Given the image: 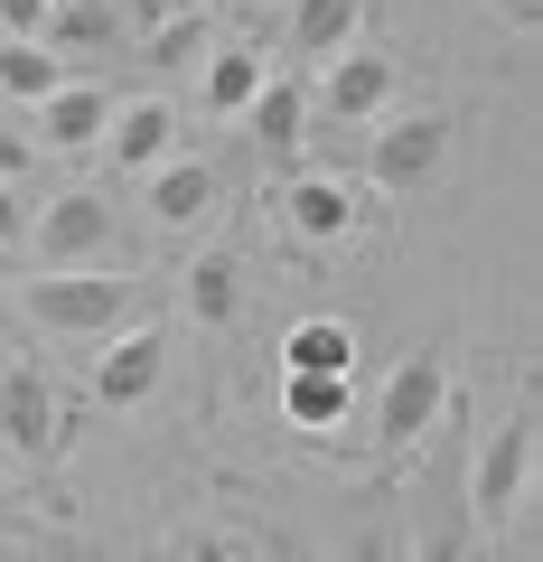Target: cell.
<instances>
[{"instance_id": "cell-18", "label": "cell", "mask_w": 543, "mask_h": 562, "mask_svg": "<svg viewBox=\"0 0 543 562\" xmlns=\"http://www.w3.org/2000/svg\"><path fill=\"white\" fill-rule=\"evenodd\" d=\"M357 20H365V0H291V47L328 66L357 47Z\"/></svg>"}, {"instance_id": "cell-4", "label": "cell", "mask_w": 543, "mask_h": 562, "mask_svg": "<svg viewBox=\"0 0 543 562\" xmlns=\"http://www.w3.org/2000/svg\"><path fill=\"white\" fill-rule=\"evenodd\" d=\"M29 244H38L47 272H84V262L113 254V206H103L94 188H66V198H47L38 216H29Z\"/></svg>"}, {"instance_id": "cell-3", "label": "cell", "mask_w": 543, "mask_h": 562, "mask_svg": "<svg viewBox=\"0 0 543 562\" xmlns=\"http://www.w3.org/2000/svg\"><path fill=\"white\" fill-rule=\"evenodd\" d=\"M441 403H450V366H441V347H412V357L384 375V394H375V441L384 450H412L441 422Z\"/></svg>"}, {"instance_id": "cell-8", "label": "cell", "mask_w": 543, "mask_h": 562, "mask_svg": "<svg viewBox=\"0 0 543 562\" xmlns=\"http://www.w3.org/2000/svg\"><path fill=\"white\" fill-rule=\"evenodd\" d=\"M160 375H169V338L160 328H122V338L94 357V403L103 413H132V403L160 394Z\"/></svg>"}, {"instance_id": "cell-7", "label": "cell", "mask_w": 543, "mask_h": 562, "mask_svg": "<svg viewBox=\"0 0 543 562\" xmlns=\"http://www.w3.org/2000/svg\"><path fill=\"white\" fill-rule=\"evenodd\" d=\"M394 85H403L394 47H347V57H328L319 113H328V122H384V103H394Z\"/></svg>"}, {"instance_id": "cell-25", "label": "cell", "mask_w": 543, "mask_h": 562, "mask_svg": "<svg viewBox=\"0 0 543 562\" xmlns=\"http://www.w3.org/2000/svg\"><path fill=\"white\" fill-rule=\"evenodd\" d=\"M29 160H38V140H29V132H10V122H0V179L20 188V179H29Z\"/></svg>"}, {"instance_id": "cell-27", "label": "cell", "mask_w": 543, "mask_h": 562, "mask_svg": "<svg viewBox=\"0 0 543 562\" xmlns=\"http://www.w3.org/2000/svg\"><path fill=\"white\" fill-rule=\"evenodd\" d=\"M179 10H197V0H122V20H142V29H160V20H179Z\"/></svg>"}, {"instance_id": "cell-11", "label": "cell", "mask_w": 543, "mask_h": 562, "mask_svg": "<svg viewBox=\"0 0 543 562\" xmlns=\"http://www.w3.org/2000/svg\"><path fill=\"white\" fill-rule=\"evenodd\" d=\"M169 140H179V113H169V94H142V103H113V122H103V160L113 169H160Z\"/></svg>"}, {"instance_id": "cell-17", "label": "cell", "mask_w": 543, "mask_h": 562, "mask_svg": "<svg viewBox=\"0 0 543 562\" xmlns=\"http://www.w3.org/2000/svg\"><path fill=\"white\" fill-rule=\"evenodd\" d=\"M357 413V375H282V422L291 431H338Z\"/></svg>"}, {"instance_id": "cell-14", "label": "cell", "mask_w": 543, "mask_h": 562, "mask_svg": "<svg viewBox=\"0 0 543 562\" xmlns=\"http://www.w3.org/2000/svg\"><path fill=\"white\" fill-rule=\"evenodd\" d=\"M103 122H113V94L66 76L57 94L38 103V132H29V140H38V150H84V140H103Z\"/></svg>"}, {"instance_id": "cell-6", "label": "cell", "mask_w": 543, "mask_h": 562, "mask_svg": "<svg viewBox=\"0 0 543 562\" xmlns=\"http://www.w3.org/2000/svg\"><path fill=\"white\" fill-rule=\"evenodd\" d=\"M468 543H478V516H468L460 460H431L422 506H412V562H468Z\"/></svg>"}, {"instance_id": "cell-16", "label": "cell", "mask_w": 543, "mask_h": 562, "mask_svg": "<svg viewBox=\"0 0 543 562\" xmlns=\"http://www.w3.org/2000/svg\"><path fill=\"white\" fill-rule=\"evenodd\" d=\"M262 85H272V76H262V47H206V76H197V103H206V113H216V122H235L244 103L262 94Z\"/></svg>"}, {"instance_id": "cell-1", "label": "cell", "mask_w": 543, "mask_h": 562, "mask_svg": "<svg viewBox=\"0 0 543 562\" xmlns=\"http://www.w3.org/2000/svg\"><path fill=\"white\" fill-rule=\"evenodd\" d=\"M132 301H142V281L132 272H38V281H20V310L47 328V338H103V328H122L132 319Z\"/></svg>"}, {"instance_id": "cell-30", "label": "cell", "mask_w": 543, "mask_h": 562, "mask_svg": "<svg viewBox=\"0 0 543 562\" xmlns=\"http://www.w3.org/2000/svg\"><path fill=\"white\" fill-rule=\"evenodd\" d=\"M282 562H291V553H282Z\"/></svg>"}, {"instance_id": "cell-12", "label": "cell", "mask_w": 543, "mask_h": 562, "mask_svg": "<svg viewBox=\"0 0 543 562\" xmlns=\"http://www.w3.org/2000/svg\"><path fill=\"white\" fill-rule=\"evenodd\" d=\"M122 0H57V10H47V29H38V47L57 66H76V57H113L122 47Z\"/></svg>"}, {"instance_id": "cell-23", "label": "cell", "mask_w": 543, "mask_h": 562, "mask_svg": "<svg viewBox=\"0 0 543 562\" xmlns=\"http://www.w3.org/2000/svg\"><path fill=\"white\" fill-rule=\"evenodd\" d=\"M338 562H403V543H394V525H357L338 543Z\"/></svg>"}, {"instance_id": "cell-19", "label": "cell", "mask_w": 543, "mask_h": 562, "mask_svg": "<svg viewBox=\"0 0 543 562\" xmlns=\"http://www.w3.org/2000/svg\"><path fill=\"white\" fill-rule=\"evenodd\" d=\"M244 122H253V140L272 150V160H301V140H309V94H301V85H262V94L244 103Z\"/></svg>"}, {"instance_id": "cell-15", "label": "cell", "mask_w": 543, "mask_h": 562, "mask_svg": "<svg viewBox=\"0 0 543 562\" xmlns=\"http://www.w3.org/2000/svg\"><path fill=\"white\" fill-rule=\"evenodd\" d=\"M282 375H357V328L347 319H291L282 328Z\"/></svg>"}, {"instance_id": "cell-22", "label": "cell", "mask_w": 543, "mask_h": 562, "mask_svg": "<svg viewBox=\"0 0 543 562\" xmlns=\"http://www.w3.org/2000/svg\"><path fill=\"white\" fill-rule=\"evenodd\" d=\"M206 47H216V20H206V10H179V20L150 29V66H160V76H179V66H206Z\"/></svg>"}, {"instance_id": "cell-9", "label": "cell", "mask_w": 543, "mask_h": 562, "mask_svg": "<svg viewBox=\"0 0 543 562\" xmlns=\"http://www.w3.org/2000/svg\"><path fill=\"white\" fill-rule=\"evenodd\" d=\"M142 179H150L142 206H150V225H160V235H197V225L225 206V179H216L206 160H160V169H142Z\"/></svg>"}, {"instance_id": "cell-28", "label": "cell", "mask_w": 543, "mask_h": 562, "mask_svg": "<svg viewBox=\"0 0 543 562\" xmlns=\"http://www.w3.org/2000/svg\"><path fill=\"white\" fill-rule=\"evenodd\" d=\"M169 562H188V553H169Z\"/></svg>"}, {"instance_id": "cell-10", "label": "cell", "mask_w": 543, "mask_h": 562, "mask_svg": "<svg viewBox=\"0 0 543 562\" xmlns=\"http://www.w3.org/2000/svg\"><path fill=\"white\" fill-rule=\"evenodd\" d=\"M0 441L20 450V460L57 450V384L38 366H0Z\"/></svg>"}, {"instance_id": "cell-21", "label": "cell", "mask_w": 543, "mask_h": 562, "mask_svg": "<svg viewBox=\"0 0 543 562\" xmlns=\"http://www.w3.org/2000/svg\"><path fill=\"white\" fill-rule=\"evenodd\" d=\"M57 85H66V66L47 57L38 38H0V94L10 103H47Z\"/></svg>"}, {"instance_id": "cell-2", "label": "cell", "mask_w": 543, "mask_h": 562, "mask_svg": "<svg viewBox=\"0 0 543 562\" xmlns=\"http://www.w3.org/2000/svg\"><path fill=\"white\" fill-rule=\"evenodd\" d=\"M524 479H534V384H524V394H516V413H506L497 431L478 441V460L460 469L468 516H478V525H506V516L524 506Z\"/></svg>"}, {"instance_id": "cell-26", "label": "cell", "mask_w": 543, "mask_h": 562, "mask_svg": "<svg viewBox=\"0 0 543 562\" xmlns=\"http://www.w3.org/2000/svg\"><path fill=\"white\" fill-rule=\"evenodd\" d=\"M10 244H29V198L0 179V254H10Z\"/></svg>"}, {"instance_id": "cell-5", "label": "cell", "mask_w": 543, "mask_h": 562, "mask_svg": "<svg viewBox=\"0 0 543 562\" xmlns=\"http://www.w3.org/2000/svg\"><path fill=\"white\" fill-rule=\"evenodd\" d=\"M450 132H460L450 113H403V122H384V132H375V150H365L375 188H384V198H403V188L441 179V160H450Z\"/></svg>"}, {"instance_id": "cell-20", "label": "cell", "mask_w": 543, "mask_h": 562, "mask_svg": "<svg viewBox=\"0 0 543 562\" xmlns=\"http://www.w3.org/2000/svg\"><path fill=\"white\" fill-rule=\"evenodd\" d=\"M235 310H244V262L235 254H197V272H188V319L235 328Z\"/></svg>"}, {"instance_id": "cell-13", "label": "cell", "mask_w": 543, "mask_h": 562, "mask_svg": "<svg viewBox=\"0 0 543 562\" xmlns=\"http://www.w3.org/2000/svg\"><path fill=\"white\" fill-rule=\"evenodd\" d=\"M357 216H365V206H357V188H347V179H319V169H309V179L282 188V225H291L301 244H338V235H357Z\"/></svg>"}, {"instance_id": "cell-29", "label": "cell", "mask_w": 543, "mask_h": 562, "mask_svg": "<svg viewBox=\"0 0 543 562\" xmlns=\"http://www.w3.org/2000/svg\"><path fill=\"white\" fill-rule=\"evenodd\" d=\"M0 291H10V281H0Z\"/></svg>"}, {"instance_id": "cell-24", "label": "cell", "mask_w": 543, "mask_h": 562, "mask_svg": "<svg viewBox=\"0 0 543 562\" xmlns=\"http://www.w3.org/2000/svg\"><path fill=\"white\" fill-rule=\"evenodd\" d=\"M57 0H0V38H38Z\"/></svg>"}]
</instances>
